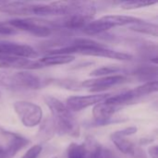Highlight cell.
I'll list each match as a JSON object with an SVG mask.
<instances>
[{"label": "cell", "instance_id": "13", "mask_svg": "<svg viewBox=\"0 0 158 158\" xmlns=\"http://www.w3.org/2000/svg\"><path fill=\"white\" fill-rule=\"evenodd\" d=\"M33 7L34 5H30L22 1H17V2H9L6 5L1 6L0 11L9 15L28 16V15H33Z\"/></svg>", "mask_w": 158, "mask_h": 158}, {"label": "cell", "instance_id": "23", "mask_svg": "<svg viewBox=\"0 0 158 158\" xmlns=\"http://www.w3.org/2000/svg\"><path fill=\"white\" fill-rule=\"evenodd\" d=\"M92 155L93 158H119L110 149L102 146L96 140L92 145Z\"/></svg>", "mask_w": 158, "mask_h": 158}, {"label": "cell", "instance_id": "6", "mask_svg": "<svg viewBox=\"0 0 158 158\" xmlns=\"http://www.w3.org/2000/svg\"><path fill=\"white\" fill-rule=\"evenodd\" d=\"M127 81V77L124 75H110L103 76L93 80H87L81 82V87L89 88L91 92H103L109 88L124 83Z\"/></svg>", "mask_w": 158, "mask_h": 158}, {"label": "cell", "instance_id": "17", "mask_svg": "<svg viewBox=\"0 0 158 158\" xmlns=\"http://www.w3.org/2000/svg\"><path fill=\"white\" fill-rule=\"evenodd\" d=\"M74 59L75 56L72 55H47L38 60L44 68L46 66L65 65L72 62Z\"/></svg>", "mask_w": 158, "mask_h": 158}, {"label": "cell", "instance_id": "36", "mask_svg": "<svg viewBox=\"0 0 158 158\" xmlns=\"http://www.w3.org/2000/svg\"><path fill=\"white\" fill-rule=\"evenodd\" d=\"M0 158H3V148H0Z\"/></svg>", "mask_w": 158, "mask_h": 158}, {"label": "cell", "instance_id": "5", "mask_svg": "<svg viewBox=\"0 0 158 158\" xmlns=\"http://www.w3.org/2000/svg\"><path fill=\"white\" fill-rule=\"evenodd\" d=\"M8 24L15 29L28 31L38 37H47L52 33V28L49 24L45 25L43 21L35 19H15L9 20Z\"/></svg>", "mask_w": 158, "mask_h": 158}, {"label": "cell", "instance_id": "26", "mask_svg": "<svg viewBox=\"0 0 158 158\" xmlns=\"http://www.w3.org/2000/svg\"><path fill=\"white\" fill-rule=\"evenodd\" d=\"M43 147L41 144H36L31 147L20 158H38L41 155Z\"/></svg>", "mask_w": 158, "mask_h": 158}, {"label": "cell", "instance_id": "29", "mask_svg": "<svg viewBox=\"0 0 158 158\" xmlns=\"http://www.w3.org/2000/svg\"><path fill=\"white\" fill-rule=\"evenodd\" d=\"M137 131H138V129L136 127H129V128H126V129L115 131V133H117L118 135H120V136L128 137V136H131V135L136 133Z\"/></svg>", "mask_w": 158, "mask_h": 158}, {"label": "cell", "instance_id": "33", "mask_svg": "<svg viewBox=\"0 0 158 158\" xmlns=\"http://www.w3.org/2000/svg\"><path fill=\"white\" fill-rule=\"evenodd\" d=\"M94 139L93 137H87L86 138V142L88 143L89 146H90V154H89V156L88 158H93V155H92V145H93V143H94Z\"/></svg>", "mask_w": 158, "mask_h": 158}, {"label": "cell", "instance_id": "37", "mask_svg": "<svg viewBox=\"0 0 158 158\" xmlns=\"http://www.w3.org/2000/svg\"><path fill=\"white\" fill-rule=\"evenodd\" d=\"M0 97H1V93H0Z\"/></svg>", "mask_w": 158, "mask_h": 158}, {"label": "cell", "instance_id": "7", "mask_svg": "<svg viewBox=\"0 0 158 158\" xmlns=\"http://www.w3.org/2000/svg\"><path fill=\"white\" fill-rule=\"evenodd\" d=\"M109 94H96L92 95H76L70 96L66 101V106L72 112L81 111L89 106H94L100 102L105 101L109 97Z\"/></svg>", "mask_w": 158, "mask_h": 158}, {"label": "cell", "instance_id": "31", "mask_svg": "<svg viewBox=\"0 0 158 158\" xmlns=\"http://www.w3.org/2000/svg\"><path fill=\"white\" fill-rule=\"evenodd\" d=\"M149 156L152 158H158V147L157 145H152L148 149Z\"/></svg>", "mask_w": 158, "mask_h": 158}, {"label": "cell", "instance_id": "10", "mask_svg": "<svg viewBox=\"0 0 158 158\" xmlns=\"http://www.w3.org/2000/svg\"><path fill=\"white\" fill-rule=\"evenodd\" d=\"M0 55H8L34 59L38 53L28 44H21L9 42H0Z\"/></svg>", "mask_w": 158, "mask_h": 158}, {"label": "cell", "instance_id": "3", "mask_svg": "<svg viewBox=\"0 0 158 158\" xmlns=\"http://www.w3.org/2000/svg\"><path fill=\"white\" fill-rule=\"evenodd\" d=\"M120 109H121L120 106L110 104L106 100L94 105V107L93 109L94 120L88 122L89 127H101V126H106V125L125 121L126 120L125 118H112L114 114H116Z\"/></svg>", "mask_w": 158, "mask_h": 158}, {"label": "cell", "instance_id": "27", "mask_svg": "<svg viewBox=\"0 0 158 158\" xmlns=\"http://www.w3.org/2000/svg\"><path fill=\"white\" fill-rule=\"evenodd\" d=\"M11 74L6 71H0V86L12 88V80Z\"/></svg>", "mask_w": 158, "mask_h": 158}, {"label": "cell", "instance_id": "18", "mask_svg": "<svg viewBox=\"0 0 158 158\" xmlns=\"http://www.w3.org/2000/svg\"><path fill=\"white\" fill-rule=\"evenodd\" d=\"M90 146L85 141L83 143H70L67 149V158H88Z\"/></svg>", "mask_w": 158, "mask_h": 158}, {"label": "cell", "instance_id": "12", "mask_svg": "<svg viewBox=\"0 0 158 158\" xmlns=\"http://www.w3.org/2000/svg\"><path fill=\"white\" fill-rule=\"evenodd\" d=\"M81 55L92 56H101V57H108L111 59L117 60H131L132 56L123 52H117L104 47H94V48H86L80 52Z\"/></svg>", "mask_w": 158, "mask_h": 158}, {"label": "cell", "instance_id": "9", "mask_svg": "<svg viewBox=\"0 0 158 158\" xmlns=\"http://www.w3.org/2000/svg\"><path fill=\"white\" fill-rule=\"evenodd\" d=\"M12 88L38 90L42 87V80L35 74L29 71H19L11 74Z\"/></svg>", "mask_w": 158, "mask_h": 158}, {"label": "cell", "instance_id": "4", "mask_svg": "<svg viewBox=\"0 0 158 158\" xmlns=\"http://www.w3.org/2000/svg\"><path fill=\"white\" fill-rule=\"evenodd\" d=\"M0 137L6 143V146L3 148V158H12L18 152L30 144L27 138L2 127H0Z\"/></svg>", "mask_w": 158, "mask_h": 158}, {"label": "cell", "instance_id": "35", "mask_svg": "<svg viewBox=\"0 0 158 158\" xmlns=\"http://www.w3.org/2000/svg\"><path fill=\"white\" fill-rule=\"evenodd\" d=\"M10 2V0H0V6H4V5H6Z\"/></svg>", "mask_w": 158, "mask_h": 158}, {"label": "cell", "instance_id": "2", "mask_svg": "<svg viewBox=\"0 0 158 158\" xmlns=\"http://www.w3.org/2000/svg\"><path fill=\"white\" fill-rule=\"evenodd\" d=\"M13 107L19 119L25 127L33 128L42 121L43 110L34 103L29 101H17L14 103Z\"/></svg>", "mask_w": 158, "mask_h": 158}, {"label": "cell", "instance_id": "24", "mask_svg": "<svg viewBox=\"0 0 158 158\" xmlns=\"http://www.w3.org/2000/svg\"><path fill=\"white\" fill-rule=\"evenodd\" d=\"M123 71V69L118 66H106L101 67L99 69H94L90 73L91 76L94 77H103V76H110L113 74H117L118 72Z\"/></svg>", "mask_w": 158, "mask_h": 158}, {"label": "cell", "instance_id": "34", "mask_svg": "<svg viewBox=\"0 0 158 158\" xmlns=\"http://www.w3.org/2000/svg\"><path fill=\"white\" fill-rule=\"evenodd\" d=\"M153 140L152 139H147V138H144V139H141L140 140V144H148L150 143H152Z\"/></svg>", "mask_w": 158, "mask_h": 158}, {"label": "cell", "instance_id": "15", "mask_svg": "<svg viewBox=\"0 0 158 158\" xmlns=\"http://www.w3.org/2000/svg\"><path fill=\"white\" fill-rule=\"evenodd\" d=\"M110 139L119 152H121L124 155L130 156L131 157L132 156V155L137 147V145L134 143H132L131 140L127 139L124 136L118 135L115 132L110 135Z\"/></svg>", "mask_w": 158, "mask_h": 158}, {"label": "cell", "instance_id": "11", "mask_svg": "<svg viewBox=\"0 0 158 158\" xmlns=\"http://www.w3.org/2000/svg\"><path fill=\"white\" fill-rule=\"evenodd\" d=\"M95 13V8L93 6H90L86 9L68 15L69 17L64 22V26L69 30H79L82 29L87 23H89Z\"/></svg>", "mask_w": 158, "mask_h": 158}, {"label": "cell", "instance_id": "14", "mask_svg": "<svg viewBox=\"0 0 158 158\" xmlns=\"http://www.w3.org/2000/svg\"><path fill=\"white\" fill-rule=\"evenodd\" d=\"M39 130L36 133V139L40 143H46L52 140L55 137L56 126L52 118H45L44 120L40 122Z\"/></svg>", "mask_w": 158, "mask_h": 158}, {"label": "cell", "instance_id": "21", "mask_svg": "<svg viewBox=\"0 0 158 158\" xmlns=\"http://www.w3.org/2000/svg\"><path fill=\"white\" fill-rule=\"evenodd\" d=\"M102 19L107 21L108 23H110L113 27L133 24L141 20L138 18H134L131 16H122V15H109V16H105Z\"/></svg>", "mask_w": 158, "mask_h": 158}, {"label": "cell", "instance_id": "22", "mask_svg": "<svg viewBox=\"0 0 158 158\" xmlns=\"http://www.w3.org/2000/svg\"><path fill=\"white\" fill-rule=\"evenodd\" d=\"M129 28H130V30L140 32V33H145V34H149V35H153V36L158 35V27L156 24L144 22L142 19L138 22L131 24Z\"/></svg>", "mask_w": 158, "mask_h": 158}, {"label": "cell", "instance_id": "16", "mask_svg": "<svg viewBox=\"0 0 158 158\" xmlns=\"http://www.w3.org/2000/svg\"><path fill=\"white\" fill-rule=\"evenodd\" d=\"M111 28H113V26L101 18L96 20H91L81 30L87 35H95L106 31Z\"/></svg>", "mask_w": 158, "mask_h": 158}, {"label": "cell", "instance_id": "28", "mask_svg": "<svg viewBox=\"0 0 158 158\" xmlns=\"http://www.w3.org/2000/svg\"><path fill=\"white\" fill-rule=\"evenodd\" d=\"M15 32H16V30L14 27H12L8 23L0 22V34L1 35H9V34H14Z\"/></svg>", "mask_w": 158, "mask_h": 158}, {"label": "cell", "instance_id": "30", "mask_svg": "<svg viewBox=\"0 0 158 158\" xmlns=\"http://www.w3.org/2000/svg\"><path fill=\"white\" fill-rule=\"evenodd\" d=\"M131 158H147V156H146V154L144 153V151L141 147L137 146Z\"/></svg>", "mask_w": 158, "mask_h": 158}, {"label": "cell", "instance_id": "38", "mask_svg": "<svg viewBox=\"0 0 158 158\" xmlns=\"http://www.w3.org/2000/svg\"><path fill=\"white\" fill-rule=\"evenodd\" d=\"M52 158H57V157H52Z\"/></svg>", "mask_w": 158, "mask_h": 158}, {"label": "cell", "instance_id": "20", "mask_svg": "<svg viewBox=\"0 0 158 158\" xmlns=\"http://www.w3.org/2000/svg\"><path fill=\"white\" fill-rule=\"evenodd\" d=\"M132 74L136 76L140 81H143L146 82L151 81H156L157 69L156 67L152 66H140L132 72Z\"/></svg>", "mask_w": 158, "mask_h": 158}, {"label": "cell", "instance_id": "32", "mask_svg": "<svg viewBox=\"0 0 158 158\" xmlns=\"http://www.w3.org/2000/svg\"><path fill=\"white\" fill-rule=\"evenodd\" d=\"M105 1L109 3V4H112V5H120V6H122V5L132 2L133 0H105Z\"/></svg>", "mask_w": 158, "mask_h": 158}, {"label": "cell", "instance_id": "8", "mask_svg": "<svg viewBox=\"0 0 158 158\" xmlns=\"http://www.w3.org/2000/svg\"><path fill=\"white\" fill-rule=\"evenodd\" d=\"M0 68L2 69H41L43 66L39 60H32L31 58L0 55Z\"/></svg>", "mask_w": 158, "mask_h": 158}, {"label": "cell", "instance_id": "19", "mask_svg": "<svg viewBox=\"0 0 158 158\" xmlns=\"http://www.w3.org/2000/svg\"><path fill=\"white\" fill-rule=\"evenodd\" d=\"M158 90V82L157 81H147L144 84L138 86L131 91L134 98L138 101L149 94H152L156 92H157Z\"/></svg>", "mask_w": 158, "mask_h": 158}, {"label": "cell", "instance_id": "25", "mask_svg": "<svg viewBox=\"0 0 158 158\" xmlns=\"http://www.w3.org/2000/svg\"><path fill=\"white\" fill-rule=\"evenodd\" d=\"M157 3V0H133L131 3L122 5L121 6L124 9H134V8H140L146 6H151Z\"/></svg>", "mask_w": 158, "mask_h": 158}, {"label": "cell", "instance_id": "1", "mask_svg": "<svg viewBox=\"0 0 158 158\" xmlns=\"http://www.w3.org/2000/svg\"><path fill=\"white\" fill-rule=\"evenodd\" d=\"M44 103L49 107L52 118L56 126V132L59 136L78 138L81 134V127L77 119L68 106L54 96L45 95Z\"/></svg>", "mask_w": 158, "mask_h": 158}]
</instances>
